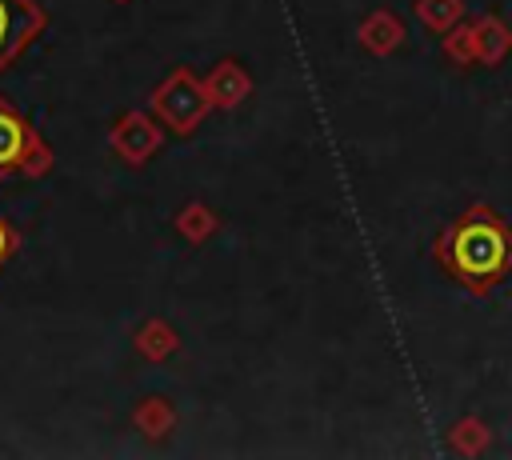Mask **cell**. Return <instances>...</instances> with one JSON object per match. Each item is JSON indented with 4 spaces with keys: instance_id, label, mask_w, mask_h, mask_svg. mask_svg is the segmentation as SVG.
Listing matches in <instances>:
<instances>
[{
    "instance_id": "6da1fadb",
    "label": "cell",
    "mask_w": 512,
    "mask_h": 460,
    "mask_svg": "<svg viewBox=\"0 0 512 460\" xmlns=\"http://www.w3.org/2000/svg\"><path fill=\"white\" fill-rule=\"evenodd\" d=\"M432 256L452 284L472 296H492L512 276V224L476 200L436 232Z\"/></svg>"
},
{
    "instance_id": "7a4b0ae2",
    "label": "cell",
    "mask_w": 512,
    "mask_h": 460,
    "mask_svg": "<svg viewBox=\"0 0 512 460\" xmlns=\"http://www.w3.org/2000/svg\"><path fill=\"white\" fill-rule=\"evenodd\" d=\"M152 116L176 132V136H192L204 116L212 112V100H208V88H204V76H196L192 68L176 64L156 88H152V100H148Z\"/></svg>"
},
{
    "instance_id": "3957f363",
    "label": "cell",
    "mask_w": 512,
    "mask_h": 460,
    "mask_svg": "<svg viewBox=\"0 0 512 460\" xmlns=\"http://www.w3.org/2000/svg\"><path fill=\"white\" fill-rule=\"evenodd\" d=\"M48 168H52V148L24 120V112L0 96V176L20 172L36 180V176H48Z\"/></svg>"
},
{
    "instance_id": "277c9868",
    "label": "cell",
    "mask_w": 512,
    "mask_h": 460,
    "mask_svg": "<svg viewBox=\"0 0 512 460\" xmlns=\"http://www.w3.org/2000/svg\"><path fill=\"white\" fill-rule=\"evenodd\" d=\"M108 144H112V152H116L124 164L140 168V164H148V160L160 152L164 128H160V120L152 116V108H148V112H120V116L112 120V128H108Z\"/></svg>"
},
{
    "instance_id": "5b68a950",
    "label": "cell",
    "mask_w": 512,
    "mask_h": 460,
    "mask_svg": "<svg viewBox=\"0 0 512 460\" xmlns=\"http://www.w3.org/2000/svg\"><path fill=\"white\" fill-rule=\"evenodd\" d=\"M48 28V12L36 0H0V72Z\"/></svg>"
},
{
    "instance_id": "8992f818",
    "label": "cell",
    "mask_w": 512,
    "mask_h": 460,
    "mask_svg": "<svg viewBox=\"0 0 512 460\" xmlns=\"http://www.w3.org/2000/svg\"><path fill=\"white\" fill-rule=\"evenodd\" d=\"M204 88H208L212 108L232 112V108H240V104L252 96V72H248L236 56H224V60H216V64L208 68Z\"/></svg>"
},
{
    "instance_id": "52a82bcc",
    "label": "cell",
    "mask_w": 512,
    "mask_h": 460,
    "mask_svg": "<svg viewBox=\"0 0 512 460\" xmlns=\"http://www.w3.org/2000/svg\"><path fill=\"white\" fill-rule=\"evenodd\" d=\"M404 36H408V28H404V20L392 8H372L356 24V44L364 52H372V56H392L404 44Z\"/></svg>"
},
{
    "instance_id": "ba28073f",
    "label": "cell",
    "mask_w": 512,
    "mask_h": 460,
    "mask_svg": "<svg viewBox=\"0 0 512 460\" xmlns=\"http://www.w3.org/2000/svg\"><path fill=\"white\" fill-rule=\"evenodd\" d=\"M472 36H476V64L500 68V64L512 56V28H508L496 12L476 16V20H472Z\"/></svg>"
},
{
    "instance_id": "9c48e42d",
    "label": "cell",
    "mask_w": 512,
    "mask_h": 460,
    "mask_svg": "<svg viewBox=\"0 0 512 460\" xmlns=\"http://www.w3.org/2000/svg\"><path fill=\"white\" fill-rule=\"evenodd\" d=\"M132 344H136V352H140L148 364H164L168 356H176V348H180V332H176L168 320L152 316V320H144V324L136 328Z\"/></svg>"
},
{
    "instance_id": "30bf717a",
    "label": "cell",
    "mask_w": 512,
    "mask_h": 460,
    "mask_svg": "<svg viewBox=\"0 0 512 460\" xmlns=\"http://www.w3.org/2000/svg\"><path fill=\"white\" fill-rule=\"evenodd\" d=\"M132 424H136L148 440H164V436L176 428V408H172V400H164V396H144V400L132 408Z\"/></svg>"
},
{
    "instance_id": "8fae6325",
    "label": "cell",
    "mask_w": 512,
    "mask_h": 460,
    "mask_svg": "<svg viewBox=\"0 0 512 460\" xmlns=\"http://www.w3.org/2000/svg\"><path fill=\"white\" fill-rule=\"evenodd\" d=\"M172 228L188 240V244H204L216 228H220V216L204 204V200H192V204H184L180 212H176V220H172Z\"/></svg>"
},
{
    "instance_id": "7c38bea8",
    "label": "cell",
    "mask_w": 512,
    "mask_h": 460,
    "mask_svg": "<svg viewBox=\"0 0 512 460\" xmlns=\"http://www.w3.org/2000/svg\"><path fill=\"white\" fill-rule=\"evenodd\" d=\"M448 444H452V452H460V456H480V452H488L492 432H488V424H484L480 416H460V420L448 428Z\"/></svg>"
},
{
    "instance_id": "4fadbf2b",
    "label": "cell",
    "mask_w": 512,
    "mask_h": 460,
    "mask_svg": "<svg viewBox=\"0 0 512 460\" xmlns=\"http://www.w3.org/2000/svg\"><path fill=\"white\" fill-rule=\"evenodd\" d=\"M412 12L420 16V24L436 36H444L452 24H460L468 12H464V0H412Z\"/></svg>"
},
{
    "instance_id": "5bb4252c",
    "label": "cell",
    "mask_w": 512,
    "mask_h": 460,
    "mask_svg": "<svg viewBox=\"0 0 512 460\" xmlns=\"http://www.w3.org/2000/svg\"><path fill=\"white\" fill-rule=\"evenodd\" d=\"M440 52L452 68H472L476 64V36H472V20H460L452 24L444 36H440Z\"/></svg>"
},
{
    "instance_id": "9a60e30c",
    "label": "cell",
    "mask_w": 512,
    "mask_h": 460,
    "mask_svg": "<svg viewBox=\"0 0 512 460\" xmlns=\"http://www.w3.org/2000/svg\"><path fill=\"white\" fill-rule=\"evenodd\" d=\"M12 252H16V232H12V228L0 220V264H4Z\"/></svg>"
},
{
    "instance_id": "2e32d148",
    "label": "cell",
    "mask_w": 512,
    "mask_h": 460,
    "mask_svg": "<svg viewBox=\"0 0 512 460\" xmlns=\"http://www.w3.org/2000/svg\"><path fill=\"white\" fill-rule=\"evenodd\" d=\"M116 4H128V0H116Z\"/></svg>"
}]
</instances>
